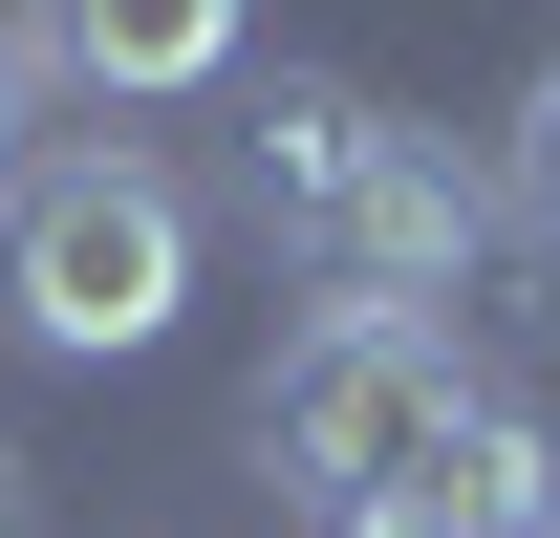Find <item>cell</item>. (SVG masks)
Instances as JSON below:
<instances>
[{"mask_svg": "<svg viewBox=\"0 0 560 538\" xmlns=\"http://www.w3.org/2000/svg\"><path fill=\"white\" fill-rule=\"evenodd\" d=\"M539 495H560V431H539V409H453V453L410 473V517H453V538H517Z\"/></svg>", "mask_w": 560, "mask_h": 538, "instance_id": "cell-4", "label": "cell"}, {"mask_svg": "<svg viewBox=\"0 0 560 538\" xmlns=\"http://www.w3.org/2000/svg\"><path fill=\"white\" fill-rule=\"evenodd\" d=\"M366 151H388V108H366V86H280V108H259V195H280V237H324Z\"/></svg>", "mask_w": 560, "mask_h": 538, "instance_id": "cell-5", "label": "cell"}, {"mask_svg": "<svg viewBox=\"0 0 560 538\" xmlns=\"http://www.w3.org/2000/svg\"><path fill=\"white\" fill-rule=\"evenodd\" d=\"M0 538H22V453H0Z\"/></svg>", "mask_w": 560, "mask_h": 538, "instance_id": "cell-9", "label": "cell"}, {"mask_svg": "<svg viewBox=\"0 0 560 538\" xmlns=\"http://www.w3.org/2000/svg\"><path fill=\"white\" fill-rule=\"evenodd\" d=\"M475 237H495V195H475V173H453L431 130H388V151L346 173V215L302 237V259H324V324H431V302L475 280Z\"/></svg>", "mask_w": 560, "mask_h": 538, "instance_id": "cell-3", "label": "cell"}, {"mask_svg": "<svg viewBox=\"0 0 560 538\" xmlns=\"http://www.w3.org/2000/svg\"><path fill=\"white\" fill-rule=\"evenodd\" d=\"M173 302H195V195L151 151H44L0 195V324L44 366H130V344H173Z\"/></svg>", "mask_w": 560, "mask_h": 538, "instance_id": "cell-1", "label": "cell"}, {"mask_svg": "<svg viewBox=\"0 0 560 538\" xmlns=\"http://www.w3.org/2000/svg\"><path fill=\"white\" fill-rule=\"evenodd\" d=\"M517 538H560V495H539V517H517Z\"/></svg>", "mask_w": 560, "mask_h": 538, "instance_id": "cell-11", "label": "cell"}, {"mask_svg": "<svg viewBox=\"0 0 560 538\" xmlns=\"http://www.w3.org/2000/svg\"><path fill=\"white\" fill-rule=\"evenodd\" d=\"M517 173H539V215H560V86H539V108H517Z\"/></svg>", "mask_w": 560, "mask_h": 538, "instance_id": "cell-7", "label": "cell"}, {"mask_svg": "<svg viewBox=\"0 0 560 538\" xmlns=\"http://www.w3.org/2000/svg\"><path fill=\"white\" fill-rule=\"evenodd\" d=\"M366 538H453V517H366Z\"/></svg>", "mask_w": 560, "mask_h": 538, "instance_id": "cell-10", "label": "cell"}, {"mask_svg": "<svg viewBox=\"0 0 560 538\" xmlns=\"http://www.w3.org/2000/svg\"><path fill=\"white\" fill-rule=\"evenodd\" d=\"M0 195H22V22H0Z\"/></svg>", "mask_w": 560, "mask_h": 538, "instance_id": "cell-8", "label": "cell"}, {"mask_svg": "<svg viewBox=\"0 0 560 538\" xmlns=\"http://www.w3.org/2000/svg\"><path fill=\"white\" fill-rule=\"evenodd\" d=\"M66 66H86V86H215L237 22H215V0H130V22H66Z\"/></svg>", "mask_w": 560, "mask_h": 538, "instance_id": "cell-6", "label": "cell"}, {"mask_svg": "<svg viewBox=\"0 0 560 538\" xmlns=\"http://www.w3.org/2000/svg\"><path fill=\"white\" fill-rule=\"evenodd\" d=\"M453 409H475V388H453L431 324H302L259 366V473L302 495V517L366 538V517H410V473L453 453Z\"/></svg>", "mask_w": 560, "mask_h": 538, "instance_id": "cell-2", "label": "cell"}]
</instances>
